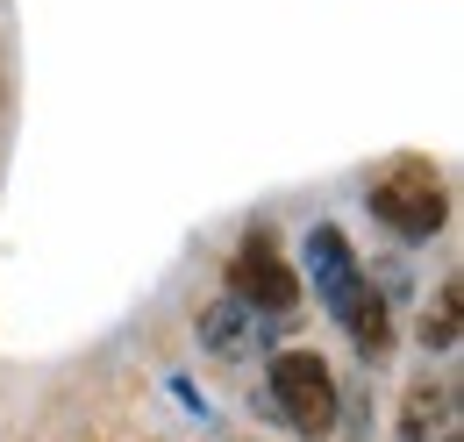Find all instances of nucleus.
Here are the masks:
<instances>
[{"label":"nucleus","instance_id":"nucleus-1","mask_svg":"<svg viewBox=\"0 0 464 442\" xmlns=\"http://www.w3.org/2000/svg\"><path fill=\"white\" fill-rule=\"evenodd\" d=\"M307 264H314V293H322V307L343 322V335L364 350V357H386L393 350V329H386V300L372 293V278L357 272V257H350L343 228H314L307 235Z\"/></svg>","mask_w":464,"mask_h":442},{"label":"nucleus","instance_id":"nucleus-2","mask_svg":"<svg viewBox=\"0 0 464 442\" xmlns=\"http://www.w3.org/2000/svg\"><path fill=\"white\" fill-rule=\"evenodd\" d=\"M372 215L393 235L421 243V235H436L450 221V186H443V171L429 158H393V165L372 171Z\"/></svg>","mask_w":464,"mask_h":442},{"label":"nucleus","instance_id":"nucleus-3","mask_svg":"<svg viewBox=\"0 0 464 442\" xmlns=\"http://www.w3.org/2000/svg\"><path fill=\"white\" fill-rule=\"evenodd\" d=\"M229 300L250 307V314H293L300 307V278L279 257V235L272 228H250L229 257Z\"/></svg>","mask_w":464,"mask_h":442},{"label":"nucleus","instance_id":"nucleus-4","mask_svg":"<svg viewBox=\"0 0 464 442\" xmlns=\"http://www.w3.org/2000/svg\"><path fill=\"white\" fill-rule=\"evenodd\" d=\"M265 386H272L279 414H286L300 436H329L336 428V379H329V364L314 350H279Z\"/></svg>","mask_w":464,"mask_h":442},{"label":"nucleus","instance_id":"nucleus-5","mask_svg":"<svg viewBox=\"0 0 464 442\" xmlns=\"http://www.w3.org/2000/svg\"><path fill=\"white\" fill-rule=\"evenodd\" d=\"M257 335H265V322H257L250 307H236V300L200 307V342H208L215 357H243V350H257Z\"/></svg>","mask_w":464,"mask_h":442},{"label":"nucleus","instance_id":"nucleus-6","mask_svg":"<svg viewBox=\"0 0 464 442\" xmlns=\"http://www.w3.org/2000/svg\"><path fill=\"white\" fill-rule=\"evenodd\" d=\"M443 421H450V386H443V379H421V386L401 399V442L443 436ZM443 442H450V436H443Z\"/></svg>","mask_w":464,"mask_h":442},{"label":"nucleus","instance_id":"nucleus-7","mask_svg":"<svg viewBox=\"0 0 464 442\" xmlns=\"http://www.w3.org/2000/svg\"><path fill=\"white\" fill-rule=\"evenodd\" d=\"M464 293H458V278H443L436 285V307L421 314V350H458V335H464Z\"/></svg>","mask_w":464,"mask_h":442}]
</instances>
